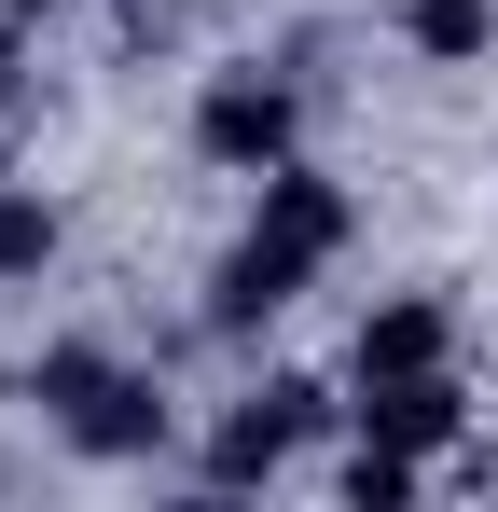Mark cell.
<instances>
[{"instance_id":"cell-2","label":"cell","mask_w":498,"mask_h":512,"mask_svg":"<svg viewBox=\"0 0 498 512\" xmlns=\"http://www.w3.org/2000/svg\"><path fill=\"white\" fill-rule=\"evenodd\" d=\"M194 153L236 167V180L291 167V84H277V70H208V97H194Z\"/></svg>"},{"instance_id":"cell-8","label":"cell","mask_w":498,"mask_h":512,"mask_svg":"<svg viewBox=\"0 0 498 512\" xmlns=\"http://www.w3.org/2000/svg\"><path fill=\"white\" fill-rule=\"evenodd\" d=\"M42 263H56V208L0 180V277H42Z\"/></svg>"},{"instance_id":"cell-4","label":"cell","mask_w":498,"mask_h":512,"mask_svg":"<svg viewBox=\"0 0 498 512\" xmlns=\"http://www.w3.org/2000/svg\"><path fill=\"white\" fill-rule=\"evenodd\" d=\"M360 429H374V443H402V457L457 443V374H374V388H360Z\"/></svg>"},{"instance_id":"cell-3","label":"cell","mask_w":498,"mask_h":512,"mask_svg":"<svg viewBox=\"0 0 498 512\" xmlns=\"http://www.w3.org/2000/svg\"><path fill=\"white\" fill-rule=\"evenodd\" d=\"M305 429H319V388H305V374L249 388L236 416H222V443H208V485H277V471L305 457Z\"/></svg>"},{"instance_id":"cell-10","label":"cell","mask_w":498,"mask_h":512,"mask_svg":"<svg viewBox=\"0 0 498 512\" xmlns=\"http://www.w3.org/2000/svg\"><path fill=\"white\" fill-rule=\"evenodd\" d=\"M346 499H360V512H402L415 499V457H402V443H360V457H346Z\"/></svg>"},{"instance_id":"cell-6","label":"cell","mask_w":498,"mask_h":512,"mask_svg":"<svg viewBox=\"0 0 498 512\" xmlns=\"http://www.w3.org/2000/svg\"><path fill=\"white\" fill-rule=\"evenodd\" d=\"M70 443H83V457H153V443H166V388H153V374H111V388L70 416Z\"/></svg>"},{"instance_id":"cell-11","label":"cell","mask_w":498,"mask_h":512,"mask_svg":"<svg viewBox=\"0 0 498 512\" xmlns=\"http://www.w3.org/2000/svg\"><path fill=\"white\" fill-rule=\"evenodd\" d=\"M14 14H42V0H14Z\"/></svg>"},{"instance_id":"cell-7","label":"cell","mask_w":498,"mask_h":512,"mask_svg":"<svg viewBox=\"0 0 498 512\" xmlns=\"http://www.w3.org/2000/svg\"><path fill=\"white\" fill-rule=\"evenodd\" d=\"M402 42L429 56V70H471L498 42V0H402Z\"/></svg>"},{"instance_id":"cell-5","label":"cell","mask_w":498,"mask_h":512,"mask_svg":"<svg viewBox=\"0 0 498 512\" xmlns=\"http://www.w3.org/2000/svg\"><path fill=\"white\" fill-rule=\"evenodd\" d=\"M443 346H457V319H443L429 291L374 305V319H360V388H374V374H443Z\"/></svg>"},{"instance_id":"cell-1","label":"cell","mask_w":498,"mask_h":512,"mask_svg":"<svg viewBox=\"0 0 498 512\" xmlns=\"http://www.w3.org/2000/svg\"><path fill=\"white\" fill-rule=\"evenodd\" d=\"M332 250H346V194H332L319 167H263V208H249V236L222 250V277H208V319H222V333H263Z\"/></svg>"},{"instance_id":"cell-9","label":"cell","mask_w":498,"mask_h":512,"mask_svg":"<svg viewBox=\"0 0 498 512\" xmlns=\"http://www.w3.org/2000/svg\"><path fill=\"white\" fill-rule=\"evenodd\" d=\"M111 374H125V360H97V346H42V374H28V388H42L56 416H83V402H97Z\"/></svg>"}]
</instances>
